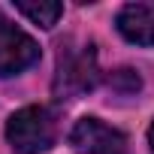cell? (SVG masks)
<instances>
[{
	"label": "cell",
	"mask_w": 154,
	"mask_h": 154,
	"mask_svg": "<svg viewBox=\"0 0 154 154\" xmlns=\"http://www.w3.org/2000/svg\"><path fill=\"white\" fill-rule=\"evenodd\" d=\"M97 79H100V69H97L94 45L91 42H85V45L60 42L57 69H54V97L57 100H75V97L94 91Z\"/></svg>",
	"instance_id": "obj_1"
},
{
	"label": "cell",
	"mask_w": 154,
	"mask_h": 154,
	"mask_svg": "<svg viewBox=\"0 0 154 154\" xmlns=\"http://www.w3.org/2000/svg\"><path fill=\"white\" fill-rule=\"evenodd\" d=\"M6 139L18 154H42L54 145L57 127L45 106H24L6 121Z\"/></svg>",
	"instance_id": "obj_2"
},
{
	"label": "cell",
	"mask_w": 154,
	"mask_h": 154,
	"mask_svg": "<svg viewBox=\"0 0 154 154\" xmlns=\"http://www.w3.org/2000/svg\"><path fill=\"white\" fill-rule=\"evenodd\" d=\"M39 60V45L30 33L0 12V75H15Z\"/></svg>",
	"instance_id": "obj_3"
},
{
	"label": "cell",
	"mask_w": 154,
	"mask_h": 154,
	"mask_svg": "<svg viewBox=\"0 0 154 154\" xmlns=\"http://www.w3.org/2000/svg\"><path fill=\"white\" fill-rule=\"evenodd\" d=\"M69 145L82 154H130L127 136L100 118H79L69 133Z\"/></svg>",
	"instance_id": "obj_4"
},
{
	"label": "cell",
	"mask_w": 154,
	"mask_h": 154,
	"mask_svg": "<svg viewBox=\"0 0 154 154\" xmlns=\"http://www.w3.org/2000/svg\"><path fill=\"white\" fill-rule=\"evenodd\" d=\"M118 33L133 45H154V3H127L115 18Z\"/></svg>",
	"instance_id": "obj_5"
},
{
	"label": "cell",
	"mask_w": 154,
	"mask_h": 154,
	"mask_svg": "<svg viewBox=\"0 0 154 154\" xmlns=\"http://www.w3.org/2000/svg\"><path fill=\"white\" fill-rule=\"evenodd\" d=\"M15 12H21L24 18H30L33 24H39V27H54L57 24V18L63 15V6L60 3H24V0H18L15 3Z\"/></svg>",
	"instance_id": "obj_6"
},
{
	"label": "cell",
	"mask_w": 154,
	"mask_h": 154,
	"mask_svg": "<svg viewBox=\"0 0 154 154\" xmlns=\"http://www.w3.org/2000/svg\"><path fill=\"white\" fill-rule=\"evenodd\" d=\"M109 88L118 91V94H136L142 88V79H139L133 69H115L109 75Z\"/></svg>",
	"instance_id": "obj_7"
},
{
	"label": "cell",
	"mask_w": 154,
	"mask_h": 154,
	"mask_svg": "<svg viewBox=\"0 0 154 154\" xmlns=\"http://www.w3.org/2000/svg\"><path fill=\"white\" fill-rule=\"evenodd\" d=\"M148 142H151V151H154V124H151V130H148Z\"/></svg>",
	"instance_id": "obj_8"
}]
</instances>
